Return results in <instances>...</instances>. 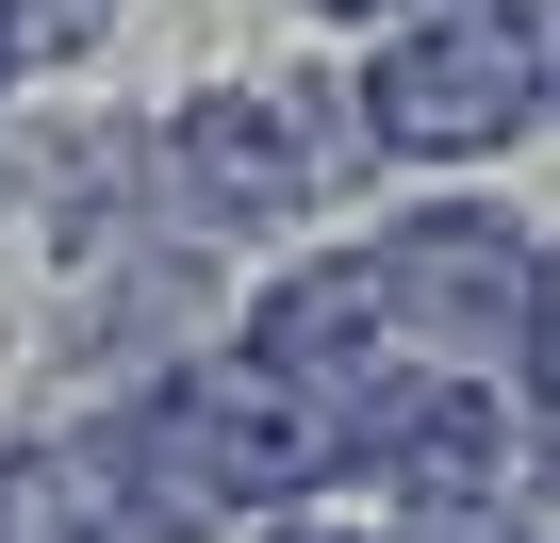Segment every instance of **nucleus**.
Here are the masks:
<instances>
[{
    "label": "nucleus",
    "mask_w": 560,
    "mask_h": 543,
    "mask_svg": "<svg viewBox=\"0 0 560 543\" xmlns=\"http://www.w3.org/2000/svg\"><path fill=\"white\" fill-rule=\"evenodd\" d=\"M527 116H544V0H429L363 67V149H412V165H478Z\"/></svg>",
    "instance_id": "f257e3e1"
},
{
    "label": "nucleus",
    "mask_w": 560,
    "mask_h": 543,
    "mask_svg": "<svg viewBox=\"0 0 560 543\" xmlns=\"http://www.w3.org/2000/svg\"><path fill=\"white\" fill-rule=\"evenodd\" d=\"M165 181L198 198V214H314V198H347L363 181V132H347V99H298V83H214V99H182V132H165Z\"/></svg>",
    "instance_id": "f03ea898"
},
{
    "label": "nucleus",
    "mask_w": 560,
    "mask_h": 543,
    "mask_svg": "<svg viewBox=\"0 0 560 543\" xmlns=\"http://www.w3.org/2000/svg\"><path fill=\"white\" fill-rule=\"evenodd\" d=\"M116 461L100 445H18L0 461V543H116Z\"/></svg>",
    "instance_id": "7ed1b4c3"
},
{
    "label": "nucleus",
    "mask_w": 560,
    "mask_h": 543,
    "mask_svg": "<svg viewBox=\"0 0 560 543\" xmlns=\"http://www.w3.org/2000/svg\"><path fill=\"white\" fill-rule=\"evenodd\" d=\"M511 412L560 445V247H527V314H511Z\"/></svg>",
    "instance_id": "20e7f679"
},
{
    "label": "nucleus",
    "mask_w": 560,
    "mask_h": 543,
    "mask_svg": "<svg viewBox=\"0 0 560 543\" xmlns=\"http://www.w3.org/2000/svg\"><path fill=\"white\" fill-rule=\"evenodd\" d=\"M511 543H560V445H544V461L511 477Z\"/></svg>",
    "instance_id": "39448f33"
},
{
    "label": "nucleus",
    "mask_w": 560,
    "mask_h": 543,
    "mask_svg": "<svg viewBox=\"0 0 560 543\" xmlns=\"http://www.w3.org/2000/svg\"><path fill=\"white\" fill-rule=\"evenodd\" d=\"M314 17H429V0H314Z\"/></svg>",
    "instance_id": "423d86ee"
},
{
    "label": "nucleus",
    "mask_w": 560,
    "mask_h": 543,
    "mask_svg": "<svg viewBox=\"0 0 560 543\" xmlns=\"http://www.w3.org/2000/svg\"><path fill=\"white\" fill-rule=\"evenodd\" d=\"M544 99H560V0H544Z\"/></svg>",
    "instance_id": "0eeeda50"
}]
</instances>
